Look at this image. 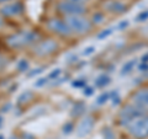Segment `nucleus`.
I'll list each match as a JSON object with an SVG mask.
<instances>
[{
  "mask_svg": "<svg viewBox=\"0 0 148 139\" xmlns=\"http://www.w3.org/2000/svg\"><path fill=\"white\" fill-rule=\"evenodd\" d=\"M103 6L106 11H109L111 14H115V15H120V14H123L127 11L128 6L125 3L120 1V0H108L103 4Z\"/></svg>",
  "mask_w": 148,
  "mask_h": 139,
  "instance_id": "nucleus-11",
  "label": "nucleus"
},
{
  "mask_svg": "<svg viewBox=\"0 0 148 139\" xmlns=\"http://www.w3.org/2000/svg\"><path fill=\"white\" fill-rule=\"evenodd\" d=\"M68 1H72V3H75V4H80V5H86L89 3V0H68Z\"/></svg>",
  "mask_w": 148,
  "mask_h": 139,
  "instance_id": "nucleus-28",
  "label": "nucleus"
},
{
  "mask_svg": "<svg viewBox=\"0 0 148 139\" xmlns=\"http://www.w3.org/2000/svg\"><path fill=\"white\" fill-rule=\"evenodd\" d=\"M46 27L49 32H52L53 35L58 37H62V38H68V37L73 36V32L71 31L64 18L51 17L46 21Z\"/></svg>",
  "mask_w": 148,
  "mask_h": 139,
  "instance_id": "nucleus-5",
  "label": "nucleus"
},
{
  "mask_svg": "<svg viewBox=\"0 0 148 139\" xmlns=\"http://www.w3.org/2000/svg\"><path fill=\"white\" fill-rule=\"evenodd\" d=\"M83 92H84V95L85 96H90L92 92H94V87H84V90H83Z\"/></svg>",
  "mask_w": 148,
  "mask_h": 139,
  "instance_id": "nucleus-27",
  "label": "nucleus"
},
{
  "mask_svg": "<svg viewBox=\"0 0 148 139\" xmlns=\"http://www.w3.org/2000/svg\"><path fill=\"white\" fill-rule=\"evenodd\" d=\"M130 102H132L133 105L138 106L140 108L148 111V87H141V89H137L131 95Z\"/></svg>",
  "mask_w": 148,
  "mask_h": 139,
  "instance_id": "nucleus-10",
  "label": "nucleus"
},
{
  "mask_svg": "<svg viewBox=\"0 0 148 139\" xmlns=\"http://www.w3.org/2000/svg\"><path fill=\"white\" fill-rule=\"evenodd\" d=\"M24 11H25V7L21 1H9L0 6V16L3 18L20 16Z\"/></svg>",
  "mask_w": 148,
  "mask_h": 139,
  "instance_id": "nucleus-8",
  "label": "nucleus"
},
{
  "mask_svg": "<svg viewBox=\"0 0 148 139\" xmlns=\"http://www.w3.org/2000/svg\"><path fill=\"white\" fill-rule=\"evenodd\" d=\"M145 112H148V111L140 108L138 106L133 105L132 102H128L127 105H125L120 110V112H119V124L125 127L131 119L135 118L136 116L141 114V113H145Z\"/></svg>",
  "mask_w": 148,
  "mask_h": 139,
  "instance_id": "nucleus-7",
  "label": "nucleus"
},
{
  "mask_svg": "<svg viewBox=\"0 0 148 139\" xmlns=\"http://www.w3.org/2000/svg\"><path fill=\"white\" fill-rule=\"evenodd\" d=\"M1 18H3V17H0V26L3 25V20H1Z\"/></svg>",
  "mask_w": 148,
  "mask_h": 139,
  "instance_id": "nucleus-33",
  "label": "nucleus"
},
{
  "mask_svg": "<svg viewBox=\"0 0 148 139\" xmlns=\"http://www.w3.org/2000/svg\"><path fill=\"white\" fill-rule=\"evenodd\" d=\"M59 49V43L57 40L54 38H46L41 40L38 42H36L32 46L31 52L38 58H46L49 55L54 54Z\"/></svg>",
  "mask_w": 148,
  "mask_h": 139,
  "instance_id": "nucleus-4",
  "label": "nucleus"
},
{
  "mask_svg": "<svg viewBox=\"0 0 148 139\" xmlns=\"http://www.w3.org/2000/svg\"><path fill=\"white\" fill-rule=\"evenodd\" d=\"M43 72V68H37V70H31L29 73V76H36V75H38V74H41Z\"/></svg>",
  "mask_w": 148,
  "mask_h": 139,
  "instance_id": "nucleus-26",
  "label": "nucleus"
},
{
  "mask_svg": "<svg viewBox=\"0 0 148 139\" xmlns=\"http://www.w3.org/2000/svg\"><path fill=\"white\" fill-rule=\"evenodd\" d=\"M3 124H4V118H3V116L0 114V128L3 127Z\"/></svg>",
  "mask_w": 148,
  "mask_h": 139,
  "instance_id": "nucleus-31",
  "label": "nucleus"
},
{
  "mask_svg": "<svg viewBox=\"0 0 148 139\" xmlns=\"http://www.w3.org/2000/svg\"><path fill=\"white\" fill-rule=\"evenodd\" d=\"M114 32V27H109V29H105L103 31H100L98 33V40H104L106 37H109L111 33Z\"/></svg>",
  "mask_w": 148,
  "mask_h": 139,
  "instance_id": "nucleus-17",
  "label": "nucleus"
},
{
  "mask_svg": "<svg viewBox=\"0 0 148 139\" xmlns=\"http://www.w3.org/2000/svg\"><path fill=\"white\" fill-rule=\"evenodd\" d=\"M61 73H62V70H61L59 68H57L56 70L51 72V73L48 74V79H49V80H52V79H54V80H56V79H58V76L61 75Z\"/></svg>",
  "mask_w": 148,
  "mask_h": 139,
  "instance_id": "nucleus-21",
  "label": "nucleus"
},
{
  "mask_svg": "<svg viewBox=\"0 0 148 139\" xmlns=\"http://www.w3.org/2000/svg\"><path fill=\"white\" fill-rule=\"evenodd\" d=\"M137 64V59H131V61L126 62L121 68V75H127V74L132 73Z\"/></svg>",
  "mask_w": 148,
  "mask_h": 139,
  "instance_id": "nucleus-13",
  "label": "nucleus"
},
{
  "mask_svg": "<svg viewBox=\"0 0 148 139\" xmlns=\"http://www.w3.org/2000/svg\"><path fill=\"white\" fill-rule=\"evenodd\" d=\"M127 26H128V22H127V21H125V24H123V22H121V24L119 25V29H120V30H122V29H125V27H127Z\"/></svg>",
  "mask_w": 148,
  "mask_h": 139,
  "instance_id": "nucleus-29",
  "label": "nucleus"
},
{
  "mask_svg": "<svg viewBox=\"0 0 148 139\" xmlns=\"http://www.w3.org/2000/svg\"><path fill=\"white\" fill-rule=\"evenodd\" d=\"M67 25L73 32V35H86L89 33L92 29V21L91 18L86 17L85 15H74L64 17Z\"/></svg>",
  "mask_w": 148,
  "mask_h": 139,
  "instance_id": "nucleus-3",
  "label": "nucleus"
},
{
  "mask_svg": "<svg viewBox=\"0 0 148 139\" xmlns=\"http://www.w3.org/2000/svg\"><path fill=\"white\" fill-rule=\"evenodd\" d=\"M95 126V119L92 116H83L75 127V134L78 138H84L89 134Z\"/></svg>",
  "mask_w": 148,
  "mask_h": 139,
  "instance_id": "nucleus-9",
  "label": "nucleus"
},
{
  "mask_svg": "<svg viewBox=\"0 0 148 139\" xmlns=\"http://www.w3.org/2000/svg\"><path fill=\"white\" fill-rule=\"evenodd\" d=\"M104 18H105V16H104L103 12H96V14L92 15L91 21H92V24L94 25H99V24H101V22L104 21Z\"/></svg>",
  "mask_w": 148,
  "mask_h": 139,
  "instance_id": "nucleus-16",
  "label": "nucleus"
},
{
  "mask_svg": "<svg viewBox=\"0 0 148 139\" xmlns=\"http://www.w3.org/2000/svg\"><path fill=\"white\" fill-rule=\"evenodd\" d=\"M17 69H18V72H26V70H29V69H30L29 62H27L26 59H21V61L17 63Z\"/></svg>",
  "mask_w": 148,
  "mask_h": 139,
  "instance_id": "nucleus-18",
  "label": "nucleus"
},
{
  "mask_svg": "<svg viewBox=\"0 0 148 139\" xmlns=\"http://www.w3.org/2000/svg\"><path fill=\"white\" fill-rule=\"evenodd\" d=\"M0 139H5V137H4L3 134H0Z\"/></svg>",
  "mask_w": 148,
  "mask_h": 139,
  "instance_id": "nucleus-32",
  "label": "nucleus"
},
{
  "mask_svg": "<svg viewBox=\"0 0 148 139\" xmlns=\"http://www.w3.org/2000/svg\"><path fill=\"white\" fill-rule=\"evenodd\" d=\"M109 94H108V92H105V94H103V95H100L99 97H98V100H96V102H98L99 105H101V104H105L106 102V101H108L109 100Z\"/></svg>",
  "mask_w": 148,
  "mask_h": 139,
  "instance_id": "nucleus-23",
  "label": "nucleus"
},
{
  "mask_svg": "<svg viewBox=\"0 0 148 139\" xmlns=\"http://www.w3.org/2000/svg\"><path fill=\"white\" fill-rule=\"evenodd\" d=\"M40 41V33L32 30H22L9 35L5 38V44L10 49H22L25 47H32Z\"/></svg>",
  "mask_w": 148,
  "mask_h": 139,
  "instance_id": "nucleus-1",
  "label": "nucleus"
},
{
  "mask_svg": "<svg viewBox=\"0 0 148 139\" xmlns=\"http://www.w3.org/2000/svg\"><path fill=\"white\" fill-rule=\"evenodd\" d=\"M101 133H103L104 139H115V138H116V137H115L114 131H112V129H111L110 127H105Z\"/></svg>",
  "mask_w": 148,
  "mask_h": 139,
  "instance_id": "nucleus-15",
  "label": "nucleus"
},
{
  "mask_svg": "<svg viewBox=\"0 0 148 139\" xmlns=\"http://www.w3.org/2000/svg\"><path fill=\"white\" fill-rule=\"evenodd\" d=\"M110 82V78L108 75H100L96 78V80H95V85L98 86V87H105L106 85H108Z\"/></svg>",
  "mask_w": 148,
  "mask_h": 139,
  "instance_id": "nucleus-14",
  "label": "nucleus"
},
{
  "mask_svg": "<svg viewBox=\"0 0 148 139\" xmlns=\"http://www.w3.org/2000/svg\"><path fill=\"white\" fill-rule=\"evenodd\" d=\"M49 81V79H48V76L47 78H38L37 80L35 81V84H34V86L35 87H42V86H45L47 82Z\"/></svg>",
  "mask_w": 148,
  "mask_h": 139,
  "instance_id": "nucleus-19",
  "label": "nucleus"
},
{
  "mask_svg": "<svg viewBox=\"0 0 148 139\" xmlns=\"http://www.w3.org/2000/svg\"><path fill=\"white\" fill-rule=\"evenodd\" d=\"M34 99V92L32 91H25L18 96L17 99V106H26L29 102H31Z\"/></svg>",
  "mask_w": 148,
  "mask_h": 139,
  "instance_id": "nucleus-12",
  "label": "nucleus"
},
{
  "mask_svg": "<svg viewBox=\"0 0 148 139\" xmlns=\"http://www.w3.org/2000/svg\"><path fill=\"white\" fill-rule=\"evenodd\" d=\"M92 53H95V47H92V46L86 47L84 50H83V55H85V57H88V55H90Z\"/></svg>",
  "mask_w": 148,
  "mask_h": 139,
  "instance_id": "nucleus-25",
  "label": "nucleus"
},
{
  "mask_svg": "<svg viewBox=\"0 0 148 139\" xmlns=\"http://www.w3.org/2000/svg\"><path fill=\"white\" fill-rule=\"evenodd\" d=\"M56 10H57L62 16H74V15H85L88 12L86 5H80V4H75L68 0H61L56 5Z\"/></svg>",
  "mask_w": 148,
  "mask_h": 139,
  "instance_id": "nucleus-6",
  "label": "nucleus"
},
{
  "mask_svg": "<svg viewBox=\"0 0 148 139\" xmlns=\"http://www.w3.org/2000/svg\"><path fill=\"white\" fill-rule=\"evenodd\" d=\"M73 86L78 87V89H84L85 87V81L84 80H75V81H73Z\"/></svg>",
  "mask_w": 148,
  "mask_h": 139,
  "instance_id": "nucleus-24",
  "label": "nucleus"
},
{
  "mask_svg": "<svg viewBox=\"0 0 148 139\" xmlns=\"http://www.w3.org/2000/svg\"><path fill=\"white\" fill-rule=\"evenodd\" d=\"M123 128L126 129L128 136H131L132 138L147 139L148 138V112L136 116Z\"/></svg>",
  "mask_w": 148,
  "mask_h": 139,
  "instance_id": "nucleus-2",
  "label": "nucleus"
},
{
  "mask_svg": "<svg viewBox=\"0 0 148 139\" xmlns=\"http://www.w3.org/2000/svg\"><path fill=\"white\" fill-rule=\"evenodd\" d=\"M9 1H12V0H0V5H4V4H6Z\"/></svg>",
  "mask_w": 148,
  "mask_h": 139,
  "instance_id": "nucleus-30",
  "label": "nucleus"
},
{
  "mask_svg": "<svg viewBox=\"0 0 148 139\" xmlns=\"http://www.w3.org/2000/svg\"><path fill=\"white\" fill-rule=\"evenodd\" d=\"M147 20H148V9H147V10L141 11L137 15V17H136V21L137 22H142V21H147Z\"/></svg>",
  "mask_w": 148,
  "mask_h": 139,
  "instance_id": "nucleus-20",
  "label": "nucleus"
},
{
  "mask_svg": "<svg viewBox=\"0 0 148 139\" xmlns=\"http://www.w3.org/2000/svg\"><path fill=\"white\" fill-rule=\"evenodd\" d=\"M62 131H63V133L64 134H69V133H72L73 131H74V126H73V124L72 123H66V124H64V126H63V129H62Z\"/></svg>",
  "mask_w": 148,
  "mask_h": 139,
  "instance_id": "nucleus-22",
  "label": "nucleus"
}]
</instances>
